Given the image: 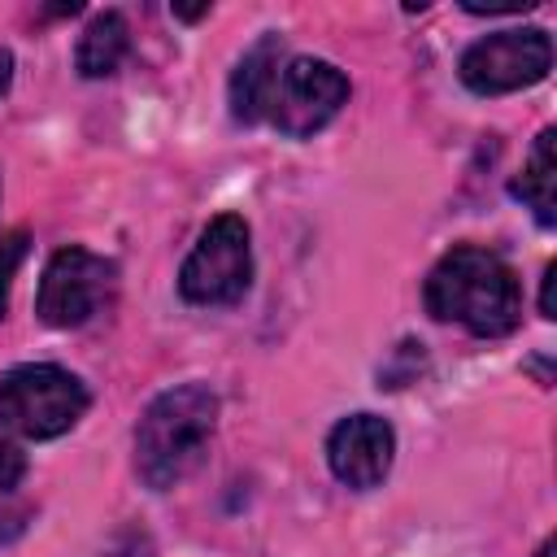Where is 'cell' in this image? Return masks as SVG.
I'll return each mask as SVG.
<instances>
[{
  "label": "cell",
  "instance_id": "cell-1",
  "mask_svg": "<svg viewBox=\"0 0 557 557\" xmlns=\"http://www.w3.org/2000/svg\"><path fill=\"white\" fill-rule=\"evenodd\" d=\"M422 300L435 322H457L479 339H500L522 322L518 274L509 270L505 257L479 244L448 248L431 265L422 283Z\"/></svg>",
  "mask_w": 557,
  "mask_h": 557
},
{
  "label": "cell",
  "instance_id": "cell-2",
  "mask_svg": "<svg viewBox=\"0 0 557 557\" xmlns=\"http://www.w3.org/2000/svg\"><path fill=\"white\" fill-rule=\"evenodd\" d=\"M213 426H218L213 387L178 383V387L161 392L135 426V470H139V479L152 492H165L178 479H187L205 461Z\"/></svg>",
  "mask_w": 557,
  "mask_h": 557
},
{
  "label": "cell",
  "instance_id": "cell-3",
  "mask_svg": "<svg viewBox=\"0 0 557 557\" xmlns=\"http://www.w3.org/2000/svg\"><path fill=\"white\" fill-rule=\"evenodd\" d=\"M87 387L78 374L52 361H26L0 374V426L26 440H57L87 413Z\"/></svg>",
  "mask_w": 557,
  "mask_h": 557
},
{
  "label": "cell",
  "instance_id": "cell-4",
  "mask_svg": "<svg viewBox=\"0 0 557 557\" xmlns=\"http://www.w3.org/2000/svg\"><path fill=\"white\" fill-rule=\"evenodd\" d=\"M252 287V231L239 213H218L183 257L178 296L187 305H239Z\"/></svg>",
  "mask_w": 557,
  "mask_h": 557
},
{
  "label": "cell",
  "instance_id": "cell-5",
  "mask_svg": "<svg viewBox=\"0 0 557 557\" xmlns=\"http://www.w3.org/2000/svg\"><path fill=\"white\" fill-rule=\"evenodd\" d=\"M548 70H553V39L544 26H509L483 35L457 61V74L474 96H505L535 87Z\"/></svg>",
  "mask_w": 557,
  "mask_h": 557
},
{
  "label": "cell",
  "instance_id": "cell-6",
  "mask_svg": "<svg viewBox=\"0 0 557 557\" xmlns=\"http://www.w3.org/2000/svg\"><path fill=\"white\" fill-rule=\"evenodd\" d=\"M113 283H117V265L109 257H100L83 244H65L44 265V278L35 292V313L57 331L83 326L109 300Z\"/></svg>",
  "mask_w": 557,
  "mask_h": 557
},
{
  "label": "cell",
  "instance_id": "cell-7",
  "mask_svg": "<svg viewBox=\"0 0 557 557\" xmlns=\"http://www.w3.org/2000/svg\"><path fill=\"white\" fill-rule=\"evenodd\" d=\"M348 100V74L322 57H292L278 65L274 96H270V122L287 139H309L318 135Z\"/></svg>",
  "mask_w": 557,
  "mask_h": 557
},
{
  "label": "cell",
  "instance_id": "cell-8",
  "mask_svg": "<svg viewBox=\"0 0 557 557\" xmlns=\"http://www.w3.org/2000/svg\"><path fill=\"white\" fill-rule=\"evenodd\" d=\"M392 457H396V431L379 413H348L326 435V466L352 492L379 487L392 470Z\"/></svg>",
  "mask_w": 557,
  "mask_h": 557
},
{
  "label": "cell",
  "instance_id": "cell-9",
  "mask_svg": "<svg viewBox=\"0 0 557 557\" xmlns=\"http://www.w3.org/2000/svg\"><path fill=\"white\" fill-rule=\"evenodd\" d=\"M278 57H283V39L278 35H261L244 57L239 65L231 70V117L252 126L270 113V96H274V78H278Z\"/></svg>",
  "mask_w": 557,
  "mask_h": 557
},
{
  "label": "cell",
  "instance_id": "cell-10",
  "mask_svg": "<svg viewBox=\"0 0 557 557\" xmlns=\"http://www.w3.org/2000/svg\"><path fill=\"white\" fill-rule=\"evenodd\" d=\"M557 131L553 126H544L540 135H535V144H531V152H527V161H522V174L513 178V196L535 213V222L540 226H553L557 222Z\"/></svg>",
  "mask_w": 557,
  "mask_h": 557
},
{
  "label": "cell",
  "instance_id": "cell-11",
  "mask_svg": "<svg viewBox=\"0 0 557 557\" xmlns=\"http://www.w3.org/2000/svg\"><path fill=\"white\" fill-rule=\"evenodd\" d=\"M131 48V26L117 9H104L87 22V30L78 35V48H74V70L83 78H109L122 57Z\"/></svg>",
  "mask_w": 557,
  "mask_h": 557
},
{
  "label": "cell",
  "instance_id": "cell-12",
  "mask_svg": "<svg viewBox=\"0 0 557 557\" xmlns=\"http://www.w3.org/2000/svg\"><path fill=\"white\" fill-rule=\"evenodd\" d=\"M26 248H30V235L26 231H9L0 239V313L9 309V287H13V274H17L22 257H26Z\"/></svg>",
  "mask_w": 557,
  "mask_h": 557
},
{
  "label": "cell",
  "instance_id": "cell-13",
  "mask_svg": "<svg viewBox=\"0 0 557 557\" xmlns=\"http://www.w3.org/2000/svg\"><path fill=\"white\" fill-rule=\"evenodd\" d=\"M26 479V453L0 431V496H9Z\"/></svg>",
  "mask_w": 557,
  "mask_h": 557
},
{
  "label": "cell",
  "instance_id": "cell-14",
  "mask_svg": "<svg viewBox=\"0 0 557 557\" xmlns=\"http://www.w3.org/2000/svg\"><path fill=\"white\" fill-rule=\"evenodd\" d=\"M104 557H152V544H148L144 535H135V531H131V535H122Z\"/></svg>",
  "mask_w": 557,
  "mask_h": 557
},
{
  "label": "cell",
  "instance_id": "cell-15",
  "mask_svg": "<svg viewBox=\"0 0 557 557\" xmlns=\"http://www.w3.org/2000/svg\"><path fill=\"white\" fill-rule=\"evenodd\" d=\"M553 283H557V261L544 265V283H540V318H557V305H553Z\"/></svg>",
  "mask_w": 557,
  "mask_h": 557
},
{
  "label": "cell",
  "instance_id": "cell-16",
  "mask_svg": "<svg viewBox=\"0 0 557 557\" xmlns=\"http://www.w3.org/2000/svg\"><path fill=\"white\" fill-rule=\"evenodd\" d=\"M22 518H26V513H22L17 505L0 500V544H9V540H13L17 531H22Z\"/></svg>",
  "mask_w": 557,
  "mask_h": 557
},
{
  "label": "cell",
  "instance_id": "cell-17",
  "mask_svg": "<svg viewBox=\"0 0 557 557\" xmlns=\"http://www.w3.org/2000/svg\"><path fill=\"white\" fill-rule=\"evenodd\" d=\"M9 78H13V52H9V48H0V91L9 87Z\"/></svg>",
  "mask_w": 557,
  "mask_h": 557
},
{
  "label": "cell",
  "instance_id": "cell-18",
  "mask_svg": "<svg viewBox=\"0 0 557 557\" xmlns=\"http://www.w3.org/2000/svg\"><path fill=\"white\" fill-rule=\"evenodd\" d=\"M209 13V4H200V9H174V17H183V22H200Z\"/></svg>",
  "mask_w": 557,
  "mask_h": 557
},
{
  "label": "cell",
  "instance_id": "cell-19",
  "mask_svg": "<svg viewBox=\"0 0 557 557\" xmlns=\"http://www.w3.org/2000/svg\"><path fill=\"white\" fill-rule=\"evenodd\" d=\"M553 553H557V540H553V535H544V544L535 548V557H553Z\"/></svg>",
  "mask_w": 557,
  "mask_h": 557
}]
</instances>
